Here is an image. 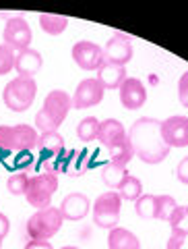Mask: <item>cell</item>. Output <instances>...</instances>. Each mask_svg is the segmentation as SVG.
Wrapping results in <instances>:
<instances>
[{"label":"cell","instance_id":"obj_1","mask_svg":"<svg viewBox=\"0 0 188 249\" xmlns=\"http://www.w3.org/2000/svg\"><path fill=\"white\" fill-rule=\"evenodd\" d=\"M161 121L151 119V116H141L130 124L126 131V137L130 142V147L135 152V158H139L145 164H159L170 156V147L163 143Z\"/></svg>","mask_w":188,"mask_h":249},{"label":"cell","instance_id":"obj_2","mask_svg":"<svg viewBox=\"0 0 188 249\" xmlns=\"http://www.w3.org/2000/svg\"><path fill=\"white\" fill-rule=\"evenodd\" d=\"M70 110H73V98H70L64 89H52L48 96L44 98V106L35 114L33 127L37 129V133L58 131V127L66 121Z\"/></svg>","mask_w":188,"mask_h":249},{"label":"cell","instance_id":"obj_3","mask_svg":"<svg viewBox=\"0 0 188 249\" xmlns=\"http://www.w3.org/2000/svg\"><path fill=\"white\" fill-rule=\"evenodd\" d=\"M37 139H40V133L31 124H0V154L31 152L35 150Z\"/></svg>","mask_w":188,"mask_h":249},{"label":"cell","instance_id":"obj_4","mask_svg":"<svg viewBox=\"0 0 188 249\" xmlns=\"http://www.w3.org/2000/svg\"><path fill=\"white\" fill-rule=\"evenodd\" d=\"M37 96V83L29 77H15L2 89V102L11 112H25L33 106Z\"/></svg>","mask_w":188,"mask_h":249},{"label":"cell","instance_id":"obj_5","mask_svg":"<svg viewBox=\"0 0 188 249\" xmlns=\"http://www.w3.org/2000/svg\"><path fill=\"white\" fill-rule=\"evenodd\" d=\"M62 222H64V218H62L58 208L50 206L44 210H35L27 218V224H25L27 237L29 241H50L60 231Z\"/></svg>","mask_w":188,"mask_h":249},{"label":"cell","instance_id":"obj_6","mask_svg":"<svg viewBox=\"0 0 188 249\" xmlns=\"http://www.w3.org/2000/svg\"><path fill=\"white\" fill-rule=\"evenodd\" d=\"M93 212V224L99 229L112 231L120 224V212H122V199L118 191H106L97 196V199L91 206Z\"/></svg>","mask_w":188,"mask_h":249},{"label":"cell","instance_id":"obj_7","mask_svg":"<svg viewBox=\"0 0 188 249\" xmlns=\"http://www.w3.org/2000/svg\"><path fill=\"white\" fill-rule=\"evenodd\" d=\"M58 191V175H35L29 177V185L25 191V199L31 208L44 210L52 206V197Z\"/></svg>","mask_w":188,"mask_h":249},{"label":"cell","instance_id":"obj_8","mask_svg":"<svg viewBox=\"0 0 188 249\" xmlns=\"http://www.w3.org/2000/svg\"><path fill=\"white\" fill-rule=\"evenodd\" d=\"M31 42H33V34H31L29 23L17 15V17H11L4 23V31H2V44H6L9 48L17 54L31 48Z\"/></svg>","mask_w":188,"mask_h":249},{"label":"cell","instance_id":"obj_9","mask_svg":"<svg viewBox=\"0 0 188 249\" xmlns=\"http://www.w3.org/2000/svg\"><path fill=\"white\" fill-rule=\"evenodd\" d=\"M135 56V48H132V40L122 34V31H116L112 34V37L106 42L104 46V58L106 62H112V65H120L126 67L128 62Z\"/></svg>","mask_w":188,"mask_h":249},{"label":"cell","instance_id":"obj_10","mask_svg":"<svg viewBox=\"0 0 188 249\" xmlns=\"http://www.w3.org/2000/svg\"><path fill=\"white\" fill-rule=\"evenodd\" d=\"M161 139L170 150L172 147H188V116L174 114L159 124Z\"/></svg>","mask_w":188,"mask_h":249},{"label":"cell","instance_id":"obj_11","mask_svg":"<svg viewBox=\"0 0 188 249\" xmlns=\"http://www.w3.org/2000/svg\"><path fill=\"white\" fill-rule=\"evenodd\" d=\"M73 60L75 65L83 69V71H97V69L104 65L106 58H104V48H99L95 42H89V40H81L73 46Z\"/></svg>","mask_w":188,"mask_h":249},{"label":"cell","instance_id":"obj_12","mask_svg":"<svg viewBox=\"0 0 188 249\" xmlns=\"http://www.w3.org/2000/svg\"><path fill=\"white\" fill-rule=\"evenodd\" d=\"M104 96H106V89L101 88V83L95 77H87V79H83L77 85V89L70 98H73V108L83 110V108H91V106L101 104Z\"/></svg>","mask_w":188,"mask_h":249},{"label":"cell","instance_id":"obj_13","mask_svg":"<svg viewBox=\"0 0 188 249\" xmlns=\"http://www.w3.org/2000/svg\"><path fill=\"white\" fill-rule=\"evenodd\" d=\"M118 93H120V104L126 110H139L147 102V88L137 77H126V81L120 85Z\"/></svg>","mask_w":188,"mask_h":249},{"label":"cell","instance_id":"obj_14","mask_svg":"<svg viewBox=\"0 0 188 249\" xmlns=\"http://www.w3.org/2000/svg\"><path fill=\"white\" fill-rule=\"evenodd\" d=\"M60 214L64 220H83L85 216L91 212V201L85 193H68V196L60 201Z\"/></svg>","mask_w":188,"mask_h":249},{"label":"cell","instance_id":"obj_15","mask_svg":"<svg viewBox=\"0 0 188 249\" xmlns=\"http://www.w3.org/2000/svg\"><path fill=\"white\" fill-rule=\"evenodd\" d=\"M42 67H44V58L35 48H27L15 54V71H17L19 77L35 79V75L42 71Z\"/></svg>","mask_w":188,"mask_h":249},{"label":"cell","instance_id":"obj_16","mask_svg":"<svg viewBox=\"0 0 188 249\" xmlns=\"http://www.w3.org/2000/svg\"><path fill=\"white\" fill-rule=\"evenodd\" d=\"M58 162H60V173H64L68 177H81L85 170H87V154L79 152V150H64L58 156Z\"/></svg>","mask_w":188,"mask_h":249},{"label":"cell","instance_id":"obj_17","mask_svg":"<svg viewBox=\"0 0 188 249\" xmlns=\"http://www.w3.org/2000/svg\"><path fill=\"white\" fill-rule=\"evenodd\" d=\"M95 79L101 83L104 89H120V85L126 81V67L112 65V62H104L97 69Z\"/></svg>","mask_w":188,"mask_h":249},{"label":"cell","instance_id":"obj_18","mask_svg":"<svg viewBox=\"0 0 188 249\" xmlns=\"http://www.w3.org/2000/svg\"><path fill=\"white\" fill-rule=\"evenodd\" d=\"M35 150L40 152L42 160L58 158V156L64 152V137H62L58 131H52V133H40Z\"/></svg>","mask_w":188,"mask_h":249},{"label":"cell","instance_id":"obj_19","mask_svg":"<svg viewBox=\"0 0 188 249\" xmlns=\"http://www.w3.org/2000/svg\"><path fill=\"white\" fill-rule=\"evenodd\" d=\"M126 137V127L118 121V119H106L99 121V131H97V139L101 145H114L116 142Z\"/></svg>","mask_w":188,"mask_h":249},{"label":"cell","instance_id":"obj_20","mask_svg":"<svg viewBox=\"0 0 188 249\" xmlns=\"http://www.w3.org/2000/svg\"><path fill=\"white\" fill-rule=\"evenodd\" d=\"M108 249H141V241L132 231L116 227L108 232Z\"/></svg>","mask_w":188,"mask_h":249},{"label":"cell","instance_id":"obj_21","mask_svg":"<svg viewBox=\"0 0 188 249\" xmlns=\"http://www.w3.org/2000/svg\"><path fill=\"white\" fill-rule=\"evenodd\" d=\"M40 27L44 34L48 36H60L64 34L68 27V17L64 15H56V13H42L40 15Z\"/></svg>","mask_w":188,"mask_h":249},{"label":"cell","instance_id":"obj_22","mask_svg":"<svg viewBox=\"0 0 188 249\" xmlns=\"http://www.w3.org/2000/svg\"><path fill=\"white\" fill-rule=\"evenodd\" d=\"M108 152H110V162H112V164H118V166H124V168H126L128 162L135 158V152H132V147H130L128 137H124L120 142H116L114 145H110Z\"/></svg>","mask_w":188,"mask_h":249},{"label":"cell","instance_id":"obj_23","mask_svg":"<svg viewBox=\"0 0 188 249\" xmlns=\"http://www.w3.org/2000/svg\"><path fill=\"white\" fill-rule=\"evenodd\" d=\"M116 191H118V196H120L122 201H137L141 196H143V183H141L139 177L128 175L120 183V187Z\"/></svg>","mask_w":188,"mask_h":249},{"label":"cell","instance_id":"obj_24","mask_svg":"<svg viewBox=\"0 0 188 249\" xmlns=\"http://www.w3.org/2000/svg\"><path fill=\"white\" fill-rule=\"evenodd\" d=\"M126 177H128V170L124 168V166L112 164V162H108V164L101 168V181H104V185L110 187V189H118L120 183Z\"/></svg>","mask_w":188,"mask_h":249},{"label":"cell","instance_id":"obj_25","mask_svg":"<svg viewBox=\"0 0 188 249\" xmlns=\"http://www.w3.org/2000/svg\"><path fill=\"white\" fill-rule=\"evenodd\" d=\"M176 208H178V204L172 196H155V220L170 222V218Z\"/></svg>","mask_w":188,"mask_h":249},{"label":"cell","instance_id":"obj_26","mask_svg":"<svg viewBox=\"0 0 188 249\" xmlns=\"http://www.w3.org/2000/svg\"><path fill=\"white\" fill-rule=\"evenodd\" d=\"M97 131H99V121L95 116H85L77 124V137L81 142H93V139H97Z\"/></svg>","mask_w":188,"mask_h":249},{"label":"cell","instance_id":"obj_27","mask_svg":"<svg viewBox=\"0 0 188 249\" xmlns=\"http://www.w3.org/2000/svg\"><path fill=\"white\" fill-rule=\"evenodd\" d=\"M135 212L143 220H155V196L151 193H143L135 201Z\"/></svg>","mask_w":188,"mask_h":249},{"label":"cell","instance_id":"obj_28","mask_svg":"<svg viewBox=\"0 0 188 249\" xmlns=\"http://www.w3.org/2000/svg\"><path fill=\"white\" fill-rule=\"evenodd\" d=\"M27 185H29V177H27V173H21V170H17L15 175L9 177V181H6V189H9L11 196L19 197V196H25Z\"/></svg>","mask_w":188,"mask_h":249},{"label":"cell","instance_id":"obj_29","mask_svg":"<svg viewBox=\"0 0 188 249\" xmlns=\"http://www.w3.org/2000/svg\"><path fill=\"white\" fill-rule=\"evenodd\" d=\"M170 229L180 231L182 235L188 237V212H186L184 206H178L174 210V214H172V218H170Z\"/></svg>","mask_w":188,"mask_h":249},{"label":"cell","instance_id":"obj_30","mask_svg":"<svg viewBox=\"0 0 188 249\" xmlns=\"http://www.w3.org/2000/svg\"><path fill=\"white\" fill-rule=\"evenodd\" d=\"M15 69V52L6 44H0V75H9Z\"/></svg>","mask_w":188,"mask_h":249},{"label":"cell","instance_id":"obj_31","mask_svg":"<svg viewBox=\"0 0 188 249\" xmlns=\"http://www.w3.org/2000/svg\"><path fill=\"white\" fill-rule=\"evenodd\" d=\"M178 102L188 108V71L178 79Z\"/></svg>","mask_w":188,"mask_h":249},{"label":"cell","instance_id":"obj_32","mask_svg":"<svg viewBox=\"0 0 188 249\" xmlns=\"http://www.w3.org/2000/svg\"><path fill=\"white\" fill-rule=\"evenodd\" d=\"M184 241H186V235H182L180 231L172 229L170 239H168V243H166V249H182L184 247Z\"/></svg>","mask_w":188,"mask_h":249},{"label":"cell","instance_id":"obj_33","mask_svg":"<svg viewBox=\"0 0 188 249\" xmlns=\"http://www.w3.org/2000/svg\"><path fill=\"white\" fill-rule=\"evenodd\" d=\"M176 178L182 185H188V156H184L176 166Z\"/></svg>","mask_w":188,"mask_h":249},{"label":"cell","instance_id":"obj_34","mask_svg":"<svg viewBox=\"0 0 188 249\" xmlns=\"http://www.w3.org/2000/svg\"><path fill=\"white\" fill-rule=\"evenodd\" d=\"M17 166H19L21 173H29V168L33 166V156H31L29 152L19 154V158H17Z\"/></svg>","mask_w":188,"mask_h":249},{"label":"cell","instance_id":"obj_35","mask_svg":"<svg viewBox=\"0 0 188 249\" xmlns=\"http://www.w3.org/2000/svg\"><path fill=\"white\" fill-rule=\"evenodd\" d=\"M9 231H11V220L0 212V241H4V237L9 235Z\"/></svg>","mask_w":188,"mask_h":249},{"label":"cell","instance_id":"obj_36","mask_svg":"<svg viewBox=\"0 0 188 249\" xmlns=\"http://www.w3.org/2000/svg\"><path fill=\"white\" fill-rule=\"evenodd\" d=\"M25 249H54L50 241H29Z\"/></svg>","mask_w":188,"mask_h":249},{"label":"cell","instance_id":"obj_37","mask_svg":"<svg viewBox=\"0 0 188 249\" xmlns=\"http://www.w3.org/2000/svg\"><path fill=\"white\" fill-rule=\"evenodd\" d=\"M60 249H79V247H75V245H66V247H60Z\"/></svg>","mask_w":188,"mask_h":249},{"label":"cell","instance_id":"obj_38","mask_svg":"<svg viewBox=\"0 0 188 249\" xmlns=\"http://www.w3.org/2000/svg\"><path fill=\"white\" fill-rule=\"evenodd\" d=\"M0 249H2V241H0Z\"/></svg>","mask_w":188,"mask_h":249},{"label":"cell","instance_id":"obj_39","mask_svg":"<svg viewBox=\"0 0 188 249\" xmlns=\"http://www.w3.org/2000/svg\"><path fill=\"white\" fill-rule=\"evenodd\" d=\"M184 208H186V212H188V206H184Z\"/></svg>","mask_w":188,"mask_h":249}]
</instances>
